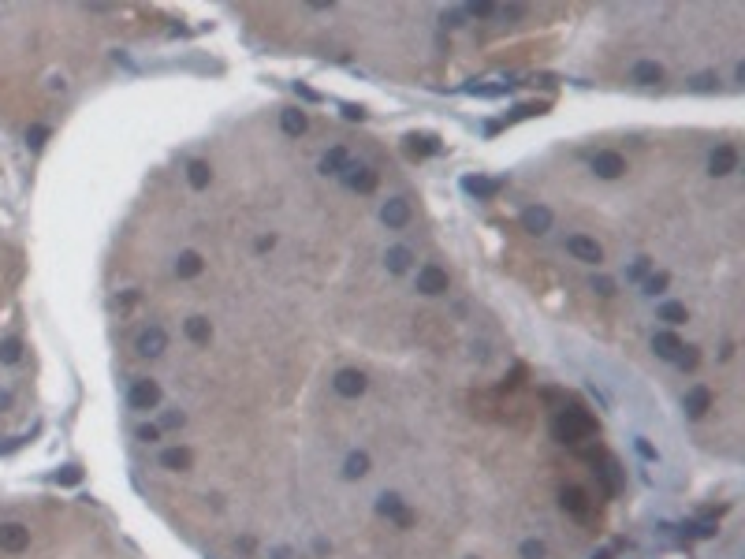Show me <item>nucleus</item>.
Returning a JSON list of instances; mask_svg holds the SVG:
<instances>
[{"mask_svg": "<svg viewBox=\"0 0 745 559\" xmlns=\"http://www.w3.org/2000/svg\"><path fill=\"white\" fill-rule=\"evenodd\" d=\"M190 462H194V455L187 448H168V451H161V466H164V470L183 474V470H190Z\"/></svg>", "mask_w": 745, "mask_h": 559, "instance_id": "nucleus-23", "label": "nucleus"}, {"mask_svg": "<svg viewBox=\"0 0 745 559\" xmlns=\"http://www.w3.org/2000/svg\"><path fill=\"white\" fill-rule=\"evenodd\" d=\"M183 422H187V418H183V414H176V410H168V414H164V418H161V429H179Z\"/></svg>", "mask_w": 745, "mask_h": 559, "instance_id": "nucleus-39", "label": "nucleus"}, {"mask_svg": "<svg viewBox=\"0 0 745 559\" xmlns=\"http://www.w3.org/2000/svg\"><path fill=\"white\" fill-rule=\"evenodd\" d=\"M187 179H190L194 190H205L209 179H213V168H209L205 161H190V164H187Z\"/></svg>", "mask_w": 745, "mask_h": 559, "instance_id": "nucleus-27", "label": "nucleus"}, {"mask_svg": "<svg viewBox=\"0 0 745 559\" xmlns=\"http://www.w3.org/2000/svg\"><path fill=\"white\" fill-rule=\"evenodd\" d=\"M567 254L578 257V262H585V265H600V262H604V250H600V242L589 239V235H570V239H567Z\"/></svg>", "mask_w": 745, "mask_h": 559, "instance_id": "nucleus-6", "label": "nucleus"}, {"mask_svg": "<svg viewBox=\"0 0 745 559\" xmlns=\"http://www.w3.org/2000/svg\"><path fill=\"white\" fill-rule=\"evenodd\" d=\"M593 291H596V295H615V283L604 280V276H596V280H593Z\"/></svg>", "mask_w": 745, "mask_h": 559, "instance_id": "nucleus-40", "label": "nucleus"}, {"mask_svg": "<svg viewBox=\"0 0 745 559\" xmlns=\"http://www.w3.org/2000/svg\"><path fill=\"white\" fill-rule=\"evenodd\" d=\"M183 332H187V340L190 343H198V347H205L209 340H213V324H209V317H187V324H183Z\"/></svg>", "mask_w": 745, "mask_h": 559, "instance_id": "nucleus-20", "label": "nucleus"}, {"mask_svg": "<svg viewBox=\"0 0 745 559\" xmlns=\"http://www.w3.org/2000/svg\"><path fill=\"white\" fill-rule=\"evenodd\" d=\"M414 262V254H410V246H388V254H384V265L388 272H407Z\"/></svg>", "mask_w": 745, "mask_h": 559, "instance_id": "nucleus-24", "label": "nucleus"}, {"mask_svg": "<svg viewBox=\"0 0 745 559\" xmlns=\"http://www.w3.org/2000/svg\"><path fill=\"white\" fill-rule=\"evenodd\" d=\"M19 358H23V343L16 340V336H8V340H0V362H4V366H16Z\"/></svg>", "mask_w": 745, "mask_h": 559, "instance_id": "nucleus-28", "label": "nucleus"}, {"mask_svg": "<svg viewBox=\"0 0 745 559\" xmlns=\"http://www.w3.org/2000/svg\"><path fill=\"white\" fill-rule=\"evenodd\" d=\"M347 164H350V157H347V149L343 146H332L328 153L321 157V176H343L347 172Z\"/></svg>", "mask_w": 745, "mask_h": 559, "instance_id": "nucleus-19", "label": "nucleus"}, {"mask_svg": "<svg viewBox=\"0 0 745 559\" xmlns=\"http://www.w3.org/2000/svg\"><path fill=\"white\" fill-rule=\"evenodd\" d=\"M56 485H78V481H82V470H78V466H63V470H56Z\"/></svg>", "mask_w": 745, "mask_h": 559, "instance_id": "nucleus-32", "label": "nucleus"}, {"mask_svg": "<svg viewBox=\"0 0 745 559\" xmlns=\"http://www.w3.org/2000/svg\"><path fill=\"white\" fill-rule=\"evenodd\" d=\"M596 433V418L593 414H585L578 407H563L555 414V422H552V436L559 440V444H581V440H589Z\"/></svg>", "mask_w": 745, "mask_h": 559, "instance_id": "nucleus-1", "label": "nucleus"}, {"mask_svg": "<svg viewBox=\"0 0 745 559\" xmlns=\"http://www.w3.org/2000/svg\"><path fill=\"white\" fill-rule=\"evenodd\" d=\"M559 503H563V511H570L574 518H589V496H585L578 485H567L559 492Z\"/></svg>", "mask_w": 745, "mask_h": 559, "instance_id": "nucleus-15", "label": "nucleus"}, {"mask_svg": "<svg viewBox=\"0 0 745 559\" xmlns=\"http://www.w3.org/2000/svg\"><path fill=\"white\" fill-rule=\"evenodd\" d=\"M648 269H652L648 257H637V262L630 265V272H626V280H630V283H641V280L648 276Z\"/></svg>", "mask_w": 745, "mask_h": 559, "instance_id": "nucleus-33", "label": "nucleus"}, {"mask_svg": "<svg viewBox=\"0 0 745 559\" xmlns=\"http://www.w3.org/2000/svg\"><path fill=\"white\" fill-rule=\"evenodd\" d=\"M660 321L682 324V321H686V306H682V302H663V306H660Z\"/></svg>", "mask_w": 745, "mask_h": 559, "instance_id": "nucleus-30", "label": "nucleus"}, {"mask_svg": "<svg viewBox=\"0 0 745 559\" xmlns=\"http://www.w3.org/2000/svg\"><path fill=\"white\" fill-rule=\"evenodd\" d=\"M407 149H410V157H433V153H440V142L433 135H410Z\"/></svg>", "mask_w": 745, "mask_h": 559, "instance_id": "nucleus-25", "label": "nucleus"}, {"mask_svg": "<svg viewBox=\"0 0 745 559\" xmlns=\"http://www.w3.org/2000/svg\"><path fill=\"white\" fill-rule=\"evenodd\" d=\"M365 474H369V455H365V451H350L347 462H343V477L347 481H358Z\"/></svg>", "mask_w": 745, "mask_h": 559, "instance_id": "nucleus-26", "label": "nucleus"}, {"mask_svg": "<svg viewBox=\"0 0 745 559\" xmlns=\"http://www.w3.org/2000/svg\"><path fill=\"white\" fill-rule=\"evenodd\" d=\"M343 179H347V187L358 190V194H373L376 190V172H373V168H365V164H347Z\"/></svg>", "mask_w": 745, "mask_h": 559, "instance_id": "nucleus-10", "label": "nucleus"}, {"mask_svg": "<svg viewBox=\"0 0 745 559\" xmlns=\"http://www.w3.org/2000/svg\"><path fill=\"white\" fill-rule=\"evenodd\" d=\"M522 228H526L529 235H544V231L552 228V209H548V205H529V209L522 213Z\"/></svg>", "mask_w": 745, "mask_h": 559, "instance_id": "nucleus-14", "label": "nucleus"}, {"mask_svg": "<svg viewBox=\"0 0 745 559\" xmlns=\"http://www.w3.org/2000/svg\"><path fill=\"white\" fill-rule=\"evenodd\" d=\"M272 246H276V239H272V235H265V239H257V250H261V254H265V250H272Z\"/></svg>", "mask_w": 745, "mask_h": 559, "instance_id": "nucleus-42", "label": "nucleus"}, {"mask_svg": "<svg viewBox=\"0 0 745 559\" xmlns=\"http://www.w3.org/2000/svg\"><path fill=\"white\" fill-rule=\"evenodd\" d=\"M417 291H421V295H443V291H448V269L421 265V269H417Z\"/></svg>", "mask_w": 745, "mask_h": 559, "instance_id": "nucleus-8", "label": "nucleus"}, {"mask_svg": "<svg viewBox=\"0 0 745 559\" xmlns=\"http://www.w3.org/2000/svg\"><path fill=\"white\" fill-rule=\"evenodd\" d=\"M8 407H11V395L4 392V388H0V410H8Z\"/></svg>", "mask_w": 745, "mask_h": 559, "instance_id": "nucleus-45", "label": "nucleus"}, {"mask_svg": "<svg viewBox=\"0 0 745 559\" xmlns=\"http://www.w3.org/2000/svg\"><path fill=\"white\" fill-rule=\"evenodd\" d=\"M26 138H30V146H42V142L49 138V127L37 123V127H30V131H26Z\"/></svg>", "mask_w": 745, "mask_h": 559, "instance_id": "nucleus-38", "label": "nucleus"}, {"mask_svg": "<svg viewBox=\"0 0 745 559\" xmlns=\"http://www.w3.org/2000/svg\"><path fill=\"white\" fill-rule=\"evenodd\" d=\"M466 11L477 16V19H488V16H500V4H469Z\"/></svg>", "mask_w": 745, "mask_h": 559, "instance_id": "nucleus-36", "label": "nucleus"}, {"mask_svg": "<svg viewBox=\"0 0 745 559\" xmlns=\"http://www.w3.org/2000/svg\"><path fill=\"white\" fill-rule=\"evenodd\" d=\"M202 269H205V262H202V254H194V250H183L176 257V276L179 280H194Z\"/></svg>", "mask_w": 745, "mask_h": 559, "instance_id": "nucleus-22", "label": "nucleus"}, {"mask_svg": "<svg viewBox=\"0 0 745 559\" xmlns=\"http://www.w3.org/2000/svg\"><path fill=\"white\" fill-rule=\"evenodd\" d=\"M138 440H142V444H156V440H161V425H142L138 429Z\"/></svg>", "mask_w": 745, "mask_h": 559, "instance_id": "nucleus-37", "label": "nucleus"}, {"mask_svg": "<svg viewBox=\"0 0 745 559\" xmlns=\"http://www.w3.org/2000/svg\"><path fill=\"white\" fill-rule=\"evenodd\" d=\"M637 451H641V455H645V459H656V451H652V448L645 444V440H637Z\"/></svg>", "mask_w": 745, "mask_h": 559, "instance_id": "nucleus-44", "label": "nucleus"}, {"mask_svg": "<svg viewBox=\"0 0 745 559\" xmlns=\"http://www.w3.org/2000/svg\"><path fill=\"white\" fill-rule=\"evenodd\" d=\"M686 533H689V537H701V541L704 537H715V522H689Z\"/></svg>", "mask_w": 745, "mask_h": 559, "instance_id": "nucleus-34", "label": "nucleus"}, {"mask_svg": "<svg viewBox=\"0 0 745 559\" xmlns=\"http://www.w3.org/2000/svg\"><path fill=\"white\" fill-rule=\"evenodd\" d=\"M26 548H30V529L23 522H0V552L19 555Z\"/></svg>", "mask_w": 745, "mask_h": 559, "instance_id": "nucleus-4", "label": "nucleus"}, {"mask_svg": "<svg viewBox=\"0 0 745 559\" xmlns=\"http://www.w3.org/2000/svg\"><path fill=\"white\" fill-rule=\"evenodd\" d=\"M682 407H686V414H689V418H704V414L712 410V392H708V388H704V384H694V388H689V392H686Z\"/></svg>", "mask_w": 745, "mask_h": 559, "instance_id": "nucleus-13", "label": "nucleus"}, {"mask_svg": "<svg viewBox=\"0 0 745 559\" xmlns=\"http://www.w3.org/2000/svg\"><path fill=\"white\" fill-rule=\"evenodd\" d=\"M343 116H347V120H362L365 112H362L358 105H343Z\"/></svg>", "mask_w": 745, "mask_h": 559, "instance_id": "nucleus-41", "label": "nucleus"}, {"mask_svg": "<svg viewBox=\"0 0 745 559\" xmlns=\"http://www.w3.org/2000/svg\"><path fill=\"white\" fill-rule=\"evenodd\" d=\"M522 559H544L548 548H544V541H522V548H518Z\"/></svg>", "mask_w": 745, "mask_h": 559, "instance_id": "nucleus-31", "label": "nucleus"}, {"mask_svg": "<svg viewBox=\"0 0 745 559\" xmlns=\"http://www.w3.org/2000/svg\"><path fill=\"white\" fill-rule=\"evenodd\" d=\"M630 79L637 86H656V82H663V68H660L656 60H637L634 71H630Z\"/></svg>", "mask_w": 745, "mask_h": 559, "instance_id": "nucleus-17", "label": "nucleus"}, {"mask_svg": "<svg viewBox=\"0 0 745 559\" xmlns=\"http://www.w3.org/2000/svg\"><path fill=\"white\" fill-rule=\"evenodd\" d=\"M332 384H335V392L343 399H358V395H365V388H369V381H365L362 369H339Z\"/></svg>", "mask_w": 745, "mask_h": 559, "instance_id": "nucleus-7", "label": "nucleus"}, {"mask_svg": "<svg viewBox=\"0 0 745 559\" xmlns=\"http://www.w3.org/2000/svg\"><path fill=\"white\" fill-rule=\"evenodd\" d=\"M127 403L135 410H153L156 403H161V384H156V381H135V384H130V392H127Z\"/></svg>", "mask_w": 745, "mask_h": 559, "instance_id": "nucleus-5", "label": "nucleus"}, {"mask_svg": "<svg viewBox=\"0 0 745 559\" xmlns=\"http://www.w3.org/2000/svg\"><path fill=\"white\" fill-rule=\"evenodd\" d=\"M712 82H715V79H712V75H701V79H697L694 86H697V90H712Z\"/></svg>", "mask_w": 745, "mask_h": 559, "instance_id": "nucleus-43", "label": "nucleus"}, {"mask_svg": "<svg viewBox=\"0 0 745 559\" xmlns=\"http://www.w3.org/2000/svg\"><path fill=\"white\" fill-rule=\"evenodd\" d=\"M135 350L142 358H156V355H164L168 350V332L161 328V324H149V328H142L135 336Z\"/></svg>", "mask_w": 745, "mask_h": 559, "instance_id": "nucleus-3", "label": "nucleus"}, {"mask_svg": "<svg viewBox=\"0 0 745 559\" xmlns=\"http://www.w3.org/2000/svg\"><path fill=\"white\" fill-rule=\"evenodd\" d=\"M641 283H645V295H652V298H656V295H663V291H667L671 276H667V272H648V276H645Z\"/></svg>", "mask_w": 745, "mask_h": 559, "instance_id": "nucleus-29", "label": "nucleus"}, {"mask_svg": "<svg viewBox=\"0 0 745 559\" xmlns=\"http://www.w3.org/2000/svg\"><path fill=\"white\" fill-rule=\"evenodd\" d=\"M462 190L474 194V198H481V202H488V198L500 194V183H495V179H485V176H466L462 179Z\"/></svg>", "mask_w": 745, "mask_h": 559, "instance_id": "nucleus-18", "label": "nucleus"}, {"mask_svg": "<svg viewBox=\"0 0 745 559\" xmlns=\"http://www.w3.org/2000/svg\"><path fill=\"white\" fill-rule=\"evenodd\" d=\"M381 220L388 228H407L410 224V202L407 198H388L381 205Z\"/></svg>", "mask_w": 745, "mask_h": 559, "instance_id": "nucleus-11", "label": "nucleus"}, {"mask_svg": "<svg viewBox=\"0 0 745 559\" xmlns=\"http://www.w3.org/2000/svg\"><path fill=\"white\" fill-rule=\"evenodd\" d=\"M708 172H712V176H730V172H738V149H734V146H715L712 157H708Z\"/></svg>", "mask_w": 745, "mask_h": 559, "instance_id": "nucleus-12", "label": "nucleus"}, {"mask_svg": "<svg viewBox=\"0 0 745 559\" xmlns=\"http://www.w3.org/2000/svg\"><path fill=\"white\" fill-rule=\"evenodd\" d=\"M280 127H283V135L298 138V135H306L309 120H306V112H302V109H283V112H280Z\"/></svg>", "mask_w": 745, "mask_h": 559, "instance_id": "nucleus-21", "label": "nucleus"}, {"mask_svg": "<svg viewBox=\"0 0 745 559\" xmlns=\"http://www.w3.org/2000/svg\"><path fill=\"white\" fill-rule=\"evenodd\" d=\"M593 172H596L600 179H619V176L626 172L622 153H615V149H600L596 157H593Z\"/></svg>", "mask_w": 745, "mask_h": 559, "instance_id": "nucleus-9", "label": "nucleus"}, {"mask_svg": "<svg viewBox=\"0 0 745 559\" xmlns=\"http://www.w3.org/2000/svg\"><path fill=\"white\" fill-rule=\"evenodd\" d=\"M682 347H686V343L678 340L675 332H656V336H652V350H656L663 362H675L678 355H682Z\"/></svg>", "mask_w": 745, "mask_h": 559, "instance_id": "nucleus-16", "label": "nucleus"}, {"mask_svg": "<svg viewBox=\"0 0 745 559\" xmlns=\"http://www.w3.org/2000/svg\"><path fill=\"white\" fill-rule=\"evenodd\" d=\"M675 366H682V369H697V350H694V347H682V355L675 358Z\"/></svg>", "mask_w": 745, "mask_h": 559, "instance_id": "nucleus-35", "label": "nucleus"}, {"mask_svg": "<svg viewBox=\"0 0 745 559\" xmlns=\"http://www.w3.org/2000/svg\"><path fill=\"white\" fill-rule=\"evenodd\" d=\"M376 515L388 518V522H395L399 529L414 526V511L402 503V496H395V492H381V496H376Z\"/></svg>", "mask_w": 745, "mask_h": 559, "instance_id": "nucleus-2", "label": "nucleus"}]
</instances>
